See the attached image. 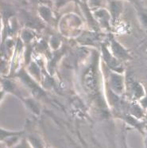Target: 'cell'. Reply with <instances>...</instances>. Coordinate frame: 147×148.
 Returning a JSON list of instances; mask_svg holds the SVG:
<instances>
[{
  "label": "cell",
  "mask_w": 147,
  "mask_h": 148,
  "mask_svg": "<svg viewBox=\"0 0 147 148\" xmlns=\"http://www.w3.org/2000/svg\"><path fill=\"white\" fill-rule=\"evenodd\" d=\"M94 18H96L97 23L101 25L103 27L110 29V23L112 21L111 14L106 9H99L93 12Z\"/></svg>",
  "instance_id": "obj_6"
},
{
  "label": "cell",
  "mask_w": 147,
  "mask_h": 148,
  "mask_svg": "<svg viewBox=\"0 0 147 148\" xmlns=\"http://www.w3.org/2000/svg\"><path fill=\"white\" fill-rule=\"evenodd\" d=\"M38 13L42 19L45 22H47V23H51V21L53 18L51 10L45 5H41L39 7Z\"/></svg>",
  "instance_id": "obj_11"
},
{
  "label": "cell",
  "mask_w": 147,
  "mask_h": 148,
  "mask_svg": "<svg viewBox=\"0 0 147 148\" xmlns=\"http://www.w3.org/2000/svg\"><path fill=\"white\" fill-rule=\"evenodd\" d=\"M129 112L131 116H134L138 119H143L146 117V111L141 106L140 103H137L136 101H133L131 103V105L129 106Z\"/></svg>",
  "instance_id": "obj_9"
},
{
  "label": "cell",
  "mask_w": 147,
  "mask_h": 148,
  "mask_svg": "<svg viewBox=\"0 0 147 148\" xmlns=\"http://www.w3.org/2000/svg\"><path fill=\"white\" fill-rule=\"evenodd\" d=\"M139 103L141 104V106L143 108V109L146 111V112L147 113V92L146 96L139 100Z\"/></svg>",
  "instance_id": "obj_16"
},
{
  "label": "cell",
  "mask_w": 147,
  "mask_h": 148,
  "mask_svg": "<svg viewBox=\"0 0 147 148\" xmlns=\"http://www.w3.org/2000/svg\"><path fill=\"white\" fill-rule=\"evenodd\" d=\"M16 148H29V145H28V143L24 140V141H23L21 144L18 145Z\"/></svg>",
  "instance_id": "obj_20"
},
{
  "label": "cell",
  "mask_w": 147,
  "mask_h": 148,
  "mask_svg": "<svg viewBox=\"0 0 147 148\" xmlns=\"http://www.w3.org/2000/svg\"><path fill=\"white\" fill-rule=\"evenodd\" d=\"M21 132H7L4 130H1V139H6L7 138H10L13 136H16V135H19Z\"/></svg>",
  "instance_id": "obj_14"
},
{
  "label": "cell",
  "mask_w": 147,
  "mask_h": 148,
  "mask_svg": "<svg viewBox=\"0 0 147 148\" xmlns=\"http://www.w3.org/2000/svg\"><path fill=\"white\" fill-rule=\"evenodd\" d=\"M145 122H146V126H147V116H146V117H145Z\"/></svg>",
  "instance_id": "obj_22"
},
{
  "label": "cell",
  "mask_w": 147,
  "mask_h": 148,
  "mask_svg": "<svg viewBox=\"0 0 147 148\" xmlns=\"http://www.w3.org/2000/svg\"><path fill=\"white\" fill-rule=\"evenodd\" d=\"M29 139H30V142H31V143L34 148H43L42 143H41V141L38 138H35V137H30Z\"/></svg>",
  "instance_id": "obj_15"
},
{
  "label": "cell",
  "mask_w": 147,
  "mask_h": 148,
  "mask_svg": "<svg viewBox=\"0 0 147 148\" xmlns=\"http://www.w3.org/2000/svg\"><path fill=\"white\" fill-rule=\"evenodd\" d=\"M122 73L112 72L110 74V88L116 95H122L125 89V79Z\"/></svg>",
  "instance_id": "obj_4"
},
{
  "label": "cell",
  "mask_w": 147,
  "mask_h": 148,
  "mask_svg": "<svg viewBox=\"0 0 147 148\" xmlns=\"http://www.w3.org/2000/svg\"><path fill=\"white\" fill-rule=\"evenodd\" d=\"M145 144H146V148H147V132L146 135V138H145Z\"/></svg>",
  "instance_id": "obj_21"
},
{
  "label": "cell",
  "mask_w": 147,
  "mask_h": 148,
  "mask_svg": "<svg viewBox=\"0 0 147 148\" xmlns=\"http://www.w3.org/2000/svg\"><path fill=\"white\" fill-rule=\"evenodd\" d=\"M29 1L34 4H40V5L51 3V0H29Z\"/></svg>",
  "instance_id": "obj_17"
},
{
  "label": "cell",
  "mask_w": 147,
  "mask_h": 148,
  "mask_svg": "<svg viewBox=\"0 0 147 148\" xmlns=\"http://www.w3.org/2000/svg\"><path fill=\"white\" fill-rule=\"evenodd\" d=\"M128 1H131V2H134V3H136L137 0H128Z\"/></svg>",
  "instance_id": "obj_23"
},
{
  "label": "cell",
  "mask_w": 147,
  "mask_h": 148,
  "mask_svg": "<svg viewBox=\"0 0 147 148\" xmlns=\"http://www.w3.org/2000/svg\"><path fill=\"white\" fill-rule=\"evenodd\" d=\"M68 1H70V0H56L55 1V5H56L57 8H60L62 6L65 5Z\"/></svg>",
  "instance_id": "obj_18"
},
{
  "label": "cell",
  "mask_w": 147,
  "mask_h": 148,
  "mask_svg": "<svg viewBox=\"0 0 147 148\" xmlns=\"http://www.w3.org/2000/svg\"><path fill=\"white\" fill-rule=\"evenodd\" d=\"M134 4H135L136 9H137V16L140 20V23H142L144 28L147 29V9H145L142 7L140 3H138V1L134 3Z\"/></svg>",
  "instance_id": "obj_10"
},
{
  "label": "cell",
  "mask_w": 147,
  "mask_h": 148,
  "mask_svg": "<svg viewBox=\"0 0 147 148\" xmlns=\"http://www.w3.org/2000/svg\"><path fill=\"white\" fill-rule=\"evenodd\" d=\"M101 0H89V5L92 7H97L100 6Z\"/></svg>",
  "instance_id": "obj_19"
},
{
  "label": "cell",
  "mask_w": 147,
  "mask_h": 148,
  "mask_svg": "<svg viewBox=\"0 0 147 148\" xmlns=\"http://www.w3.org/2000/svg\"><path fill=\"white\" fill-rule=\"evenodd\" d=\"M110 14L111 16L112 23H115L123 10V5L120 0H111L110 2Z\"/></svg>",
  "instance_id": "obj_7"
},
{
  "label": "cell",
  "mask_w": 147,
  "mask_h": 148,
  "mask_svg": "<svg viewBox=\"0 0 147 148\" xmlns=\"http://www.w3.org/2000/svg\"><path fill=\"white\" fill-rule=\"evenodd\" d=\"M110 50L111 53L119 61H128L131 59L130 53L126 49L123 47L116 39L111 35L109 39Z\"/></svg>",
  "instance_id": "obj_3"
},
{
  "label": "cell",
  "mask_w": 147,
  "mask_h": 148,
  "mask_svg": "<svg viewBox=\"0 0 147 148\" xmlns=\"http://www.w3.org/2000/svg\"><path fill=\"white\" fill-rule=\"evenodd\" d=\"M101 52H102L103 60L109 69H111L113 72H115V73H123L124 69L122 64L121 61H119L112 54L110 49L105 44H103L101 46Z\"/></svg>",
  "instance_id": "obj_2"
},
{
  "label": "cell",
  "mask_w": 147,
  "mask_h": 148,
  "mask_svg": "<svg viewBox=\"0 0 147 148\" xmlns=\"http://www.w3.org/2000/svg\"><path fill=\"white\" fill-rule=\"evenodd\" d=\"M83 84L88 93L96 96L98 92V75H97V60H95L86 69L83 74Z\"/></svg>",
  "instance_id": "obj_1"
},
{
  "label": "cell",
  "mask_w": 147,
  "mask_h": 148,
  "mask_svg": "<svg viewBox=\"0 0 147 148\" xmlns=\"http://www.w3.org/2000/svg\"><path fill=\"white\" fill-rule=\"evenodd\" d=\"M26 105L29 107V108L33 112L35 113V114H39V112H40L39 107L34 100H30V99L26 101Z\"/></svg>",
  "instance_id": "obj_13"
},
{
  "label": "cell",
  "mask_w": 147,
  "mask_h": 148,
  "mask_svg": "<svg viewBox=\"0 0 147 148\" xmlns=\"http://www.w3.org/2000/svg\"><path fill=\"white\" fill-rule=\"evenodd\" d=\"M130 81H131L129 82V90H130L131 97H132L134 101H137V100L139 101L146 94L145 88L139 81L133 79H131Z\"/></svg>",
  "instance_id": "obj_5"
},
{
  "label": "cell",
  "mask_w": 147,
  "mask_h": 148,
  "mask_svg": "<svg viewBox=\"0 0 147 148\" xmlns=\"http://www.w3.org/2000/svg\"><path fill=\"white\" fill-rule=\"evenodd\" d=\"M124 119L126 122L128 124H130L132 127H134L137 129L138 132H140L141 133L144 134V130L145 127H147L145 121H141V119H138L137 118H135L134 116H131V114L129 115H126L124 116Z\"/></svg>",
  "instance_id": "obj_8"
},
{
  "label": "cell",
  "mask_w": 147,
  "mask_h": 148,
  "mask_svg": "<svg viewBox=\"0 0 147 148\" xmlns=\"http://www.w3.org/2000/svg\"><path fill=\"white\" fill-rule=\"evenodd\" d=\"M2 84L3 85V88L7 92H10V93L16 94L17 97H18V91L17 89L15 84H14L12 81H7V80H4L3 81H2Z\"/></svg>",
  "instance_id": "obj_12"
}]
</instances>
